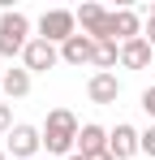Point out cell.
Returning <instances> with one entry per match:
<instances>
[{"mask_svg": "<svg viewBox=\"0 0 155 160\" xmlns=\"http://www.w3.org/2000/svg\"><path fill=\"white\" fill-rule=\"evenodd\" d=\"M86 160H112V156H108V152H99V156H86Z\"/></svg>", "mask_w": 155, "mask_h": 160, "instance_id": "18", "label": "cell"}, {"mask_svg": "<svg viewBox=\"0 0 155 160\" xmlns=\"http://www.w3.org/2000/svg\"><path fill=\"white\" fill-rule=\"evenodd\" d=\"M116 61H121V43H95V61H91V65H95L99 74H112Z\"/></svg>", "mask_w": 155, "mask_h": 160, "instance_id": "12", "label": "cell"}, {"mask_svg": "<svg viewBox=\"0 0 155 160\" xmlns=\"http://www.w3.org/2000/svg\"><path fill=\"white\" fill-rule=\"evenodd\" d=\"M43 147V130H35V126H13L9 130V156H17V160H30L35 152Z\"/></svg>", "mask_w": 155, "mask_h": 160, "instance_id": "6", "label": "cell"}, {"mask_svg": "<svg viewBox=\"0 0 155 160\" xmlns=\"http://www.w3.org/2000/svg\"><path fill=\"white\" fill-rule=\"evenodd\" d=\"M151 43H147V39H129V43H121V65H125V69H147V65H151Z\"/></svg>", "mask_w": 155, "mask_h": 160, "instance_id": "10", "label": "cell"}, {"mask_svg": "<svg viewBox=\"0 0 155 160\" xmlns=\"http://www.w3.org/2000/svg\"><path fill=\"white\" fill-rule=\"evenodd\" d=\"M138 152H142V134L134 130L129 121H121L116 130L108 134V156L112 160H129V156H138Z\"/></svg>", "mask_w": 155, "mask_h": 160, "instance_id": "5", "label": "cell"}, {"mask_svg": "<svg viewBox=\"0 0 155 160\" xmlns=\"http://www.w3.org/2000/svg\"><path fill=\"white\" fill-rule=\"evenodd\" d=\"M4 95L9 100L30 95V69H4Z\"/></svg>", "mask_w": 155, "mask_h": 160, "instance_id": "11", "label": "cell"}, {"mask_svg": "<svg viewBox=\"0 0 155 160\" xmlns=\"http://www.w3.org/2000/svg\"><path fill=\"white\" fill-rule=\"evenodd\" d=\"M30 43V18L26 13H0V56H22Z\"/></svg>", "mask_w": 155, "mask_h": 160, "instance_id": "2", "label": "cell"}, {"mask_svg": "<svg viewBox=\"0 0 155 160\" xmlns=\"http://www.w3.org/2000/svg\"><path fill=\"white\" fill-rule=\"evenodd\" d=\"M151 18H155V4H151Z\"/></svg>", "mask_w": 155, "mask_h": 160, "instance_id": "22", "label": "cell"}, {"mask_svg": "<svg viewBox=\"0 0 155 160\" xmlns=\"http://www.w3.org/2000/svg\"><path fill=\"white\" fill-rule=\"evenodd\" d=\"M99 152H108V130L95 126V121H86L82 134H78V156H99Z\"/></svg>", "mask_w": 155, "mask_h": 160, "instance_id": "9", "label": "cell"}, {"mask_svg": "<svg viewBox=\"0 0 155 160\" xmlns=\"http://www.w3.org/2000/svg\"><path fill=\"white\" fill-rule=\"evenodd\" d=\"M69 160H86V156H78V152H73V156H69Z\"/></svg>", "mask_w": 155, "mask_h": 160, "instance_id": "19", "label": "cell"}, {"mask_svg": "<svg viewBox=\"0 0 155 160\" xmlns=\"http://www.w3.org/2000/svg\"><path fill=\"white\" fill-rule=\"evenodd\" d=\"M78 134H82V126H78V117L69 112V108H52L48 121H43V147H48L52 156H73L78 147Z\"/></svg>", "mask_w": 155, "mask_h": 160, "instance_id": "1", "label": "cell"}, {"mask_svg": "<svg viewBox=\"0 0 155 160\" xmlns=\"http://www.w3.org/2000/svg\"><path fill=\"white\" fill-rule=\"evenodd\" d=\"M103 18H108V9L103 4H82L78 9V22H82V35H95L103 26Z\"/></svg>", "mask_w": 155, "mask_h": 160, "instance_id": "13", "label": "cell"}, {"mask_svg": "<svg viewBox=\"0 0 155 160\" xmlns=\"http://www.w3.org/2000/svg\"><path fill=\"white\" fill-rule=\"evenodd\" d=\"M142 112L155 121V87H147V91H142Z\"/></svg>", "mask_w": 155, "mask_h": 160, "instance_id": "14", "label": "cell"}, {"mask_svg": "<svg viewBox=\"0 0 155 160\" xmlns=\"http://www.w3.org/2000/svg\"><path fill=\"white\" fill-rule=\"evenodd\" d=\"M86 95H91V104H116V95H121V78H116V74H91Z\"/></svg>", "mask_w": 155, "mask_h": 160, "instance_id": "7", "label": "cell"}, {"mask_svg": "<svg viewBox=\"0 0 155 160\" xmlns=\"http://www.w3.org/2000/svg\"><path fill=\"white\" fill-rule=\"evenodd\" d=\"M4 156H9V152H0V160H4Z\"/></svg>", "mask_w": 155, "mask_h": 160, "instance_id": "21", "label": "cell"}, {"mask_svg": "<svg viewBox=\"0 0 155 160\" xmlns=\"http://www.w3.org/2000/svg\"><path fill=\"white\" fill-rule=\"evenodd\" d=\"M73 35H78V13L69 9H48L39 18V39H48V43H69Z\"/></svg>", "mask_w": 155, "mask_h": 160, "instance_id": "3", "label": "cell"}, {"mask_svg": "<svg viewBox=\"0 0 155 160\" xmlns=\"http://www.w3.org/2000/svg\"><path fill=\"white\" fill-rule=\"evenodd\" d=\"M60 61L65 65H91L95 61V39L91 35H73L69 43H60Z\"/></svg>", "mask_w": 155, "mask_h": 160, "instance_id": "8", "label": "cell"}, {"mask_svg": "<svg viewBox=\"0 0 155 160\" xmlns=\"http://www.w3.org/2000/svg\"><path fill=\"white\" fill-rule=\"evenodd\" d=\"M56 61H60V48H56V43H48V39H30L26 52H22V69H30V74H48Z\"/></svg>", "mask_w": 155, "mask_h": 160, "instance_id": "4", "label": "cell"}, {"mask_svg": "<svg viewBox=\"0 0 155 160\" xmlns=\"http://www.w3.org/2000/svg\"><path fill=\"white\" fill-rule=\"evenodd\" d=\"M142 152L155 160V126H147V130H142Z\"/></svg>", "mask_w": 155, "mask_h": 160, "instance_id": "15", "label": "cell"}, {"mask_svg": "<svg viewBox=\"0 0 155 160\" xmlns=\"http://www.w3.org/2000/svg\"><path fill=\"white\" fill-rule=\"evenodd\" d=\"M0 87H4V69H0Z\"/></svg>", "mask_w": 155, "mask_h": 160, "instance_id": "20", "label": "cell"}, {"mask_svg": "<svg viewBox=\"0 0 155 160\" xmlns=\"http://www.w3.org/2000/svg\"><path fill=\"white\" fill-rule=\"evenodd\" d=\"M0 130H13V108L0 104Z\"/></svg>", "mask_w": 155, "mask_h": 160, "instance_id": "16", "label": "cell"}, {"mask_svg": "<svg viewBox=\"0 0 155 160\" xmlns=\"http://www.w3.org/2000/svg\"><path fill=\"white\" fill-rule=\"evenodd\" d=\"M142 39H147V43L155 48V18H147V35H142Z\"/></svg>", "mask_w": 155, "mask_h": 160, "instance_id": "17", "label": "cell"}]
</instances>
